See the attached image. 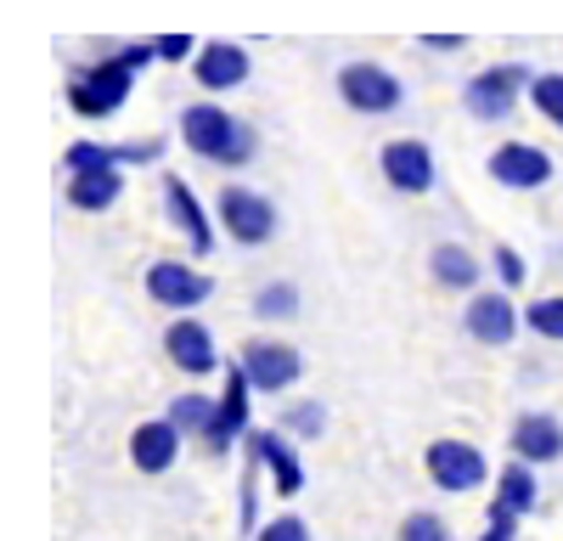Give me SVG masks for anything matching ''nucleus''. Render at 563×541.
Returning a JSON list of instances; mask_svg holds the SVG:
<instances>
[{"instance_id":"c756f323","label":"nucleus","mask_w":563,"mask_h":541,"mask_svg":"<svg viewBox=\"0 0 563 541\" xmlns=\"http://www.w3.org/2000/svg\"><path fill=\"white\" fill-rule=\"evenodd\" d=\"M479 541H519V514H512L507 503H490V519H485Z\"/></svg>"},{"instance_id":"f8f14e48","label":"nucleus","mask_w":563,"mask_h":541,"mask_svg":"<svg viewBox=\"0 0 563 541\" xmlns=\"http://www.w3.org/2000/svg\"><path fill=\"white\" fill-rule=\"evenodd\" d=\"M249 457L271 474L276 496H299V490H305V463H299L288 429H254V434H249Z\"/></svg>"},{"instance_id":"dca6fc26","label":"nucleus","mask_w":563,"mask_h":541,"mask_svg":"<svg viewBox=\"0 0 563 541\" xmlns=\"http://www.w3.org/2000/svg\"><path fill=\"white\" fill-rule=\"evenodd\" d=\"M164 214H169V225L180 238H192V254H209L214 249V225H209V209L192 198V187H186L180 175H164Z\"/></svg>"},{"instance_id":"1a4fd4ad","label":"nucleus","mask_w":563,"mask_h":541,"mask_svg":"<svg viewBox=\"0 0 563 541\" xmlns=\"http://www.w3.org/2000/svg\"><path fill=\"white\" fill-rule=\"evenodd\" d=\"M238 361L254 378V389H265V395H282V389H294L305 378V355L294 344H282V339H249Z\"/></svg>"},{"instance_id":"f257e3e1","label":"nucleus","mask_w":563,"mask_h":541,"mask_svg":"<svg viewBox=\"0 0 563 541\" xmlns=\"http://www.w3.org/2000/svg\"><path fill=\"white\" fill-rule=\"evenodd\" d=\"M180 142L209 164H249L254 158V124L231 119L220 102H192L180 113Z\"/></svg>"},{"instance_id":"2f4dec72","label":"nucleus","mask_w":563,"mask_h":541,"mask_svg":"<svg viewBox=\"0 0 563 541\" xmlns=\"http://www.w3.org/2000/svg\"><path fill=\"white\" fill-rule=\"evenodd\" d=\"M422 45H429V52H462V34H422Z\"/></svg>"},{"instance_id":"9b49d317","label":"nucleus","mask_w":563,"mask_h":541,"mask_svg":"<svg viewBox=\"0 0 563 541\" xmlns=\"http://www.w3.org/2000/svg\"><path fill=\"white\" fill-rule=\"evenodd\" d=\"M490 180H501L507 192H536L552 180V153L536 147V142H501L490 158H485Z\"/></svg>"},{"instance_id":"a878e982","label":"nucleus","mask_w":563,"mask_h":541,"mask_svg":"<svg viewBox=\"0 0 563 541\" xmlns=\"http://www.w3.org/2000/svg\"><path fill=\"white\" fill-rule=\"evenodd\" d=\"M525 328H530V333H541V339H552V344H563V294L525 305Z\"/></svg>"},{"instance_id":"4be33fe9","label":"nucleus","mask_w":563,"mask_h":541,"mask_svg":"<svg viewBox=\"0 0 563 541\" xmlns=\"http://www.w3.org/2000/svg\"><path fill=\"white\" fill-rule=\"evenodd\" d=\"M254 316H260V322H294V316H299V288L294 283H265L254 294Z\"/></svg>"},{"instance_id":"6e6552de","label":"nucleus","mask_w":563,"mask_h":541,"mask_svg":"<svg viewBox=\"0 0 563 541\" xmlns=\"http://www.w3.org/2000/svg\"><path fill=\"white\" fill-rule=\"evenodd\" d=\"M141 283H147V299L164 305V310H198V305L214 294V277L192 270L186 260H153Z\"/></svg>"},{"instance_id":"423d86ee","label":"nucleus","mask_w":563,"mask_h":541,"mask_svg":"<svg viewBox=\"0 0 563 541\" xmlns=\"http://www.w3.org/2000/svg\"><path fill=\"white\" fill-rule=\"evenodd\" d=\"M422 468H429V479L451 496L462 490H479L490 479V463H485V451L479 445H467V440H434L429 451H422Z\"/></svg>"},{"instance_id":"7ed1b4c3","label":"nucleus","mask_w":563,"mask_h":541,"mask_svg":"<svg viewBox=\"0 0 563 541\" xmlns=\"http://www.w3.org/2000/svg\"><path fill=\"white\" fill-rule=\"evenodd\" d=\"M530 68L525 63H496V68H479L474 79L462 85V108L474 113L479 124H501L519 102H530Z\"/></svg>"},{"instance_id":"4468645a","label":"nucleus","mask_w":563,"mask_h":541,"mask_svg":"<svg viewBox=\"0 0 563 541\" xmlns=\"http://www.w3.org/2000/svg\"><path fill=\"white\" fill-rule=\"evenodd\" d=\"M164 355L175 361L180 373H192V378H203V373H214V367H220L214 333L198 322V316H175V322L164 328Z\"/></svg>"},{"instance_id":"2eb2a0df","label":"nucleus","mask_w":563,"mask_h":541,"mask_svg":"<svg viewBox=\"0 0 563 541\" xmlns=\"http://www.w3.org/2000/svg\"><path fill=\"white\" fill-rule=\"evenodd\" d=\"M249 395H254V378L243 373V361L225 373V395H220V406H214V423H209V451H231L238 445V434L249 429Z\"/></svg>"},{"instance_id":"a211bd4d","label":"nucleus","mask_w":563,"mask_h":541,"mask_svg":"<svg viewBox=\"0 0 563 541\" xmlns=\"http://www.w3.org/2000/svg\"><path fill=\"white\" fill-rule=\"evenodd\" d=\"M512 457L525 463H558L563 457V423L552 412H525L512 423Z\"/></svg>"},{"instance_id":"bb28decb","label":"nucleus","mask_w":563,"mask_h":541,"mask_svg":"<svg viewBox=\"0 0 563 541\" xmlns=\"http://www.w3.org/2000/svg\"><path fill=\"white\" fill-rule=\"evenodd\" d=\"M395 541H451V530H445L440 514H422V508H417V514L400 519V536H395Z\"/></svg>"},{"instance_id":"b1692460","label":"nucleus","mask_w":563,"mask_h":541,"mask_svg":"<svg viewBox=\"0 0 563 541\" xmlns=\"http://www.w3.org/2000/svg\"><path fill=\"white\" fill-rule=\"evenodd\" d=\"M530 102H536V113L552 130H563V74H536L530 79Z\"/></svg>"},{"instance_id":"f3484780","label":"nucleus","mask_w":563,"mask_h":541,"mask_svg":"<svg viewBox=\"0 0 563 541\" xmlns=\"http://www.w3.org/2000/svg\"><path fill=\"white\" fill-rule=\"evenodd\" d=\"M175 457H180V429H175V418H153V423H141V429L130 434V463H135L141 474H169Z\"/></svg>"},{"instance_id":"c85d7f7f","label":"nucleus","mask_w":563,"mask_h":541,"mask_svg":"<svg viewBox=\"0 0 563 541\" xmlns=\"http://www.w3.org/2000/svg\"><path fill=\"white\" fill-rule=\"evenodd\" d=\"M254 541H310V525H305L299 514H276L271 525L254 530Z\"/></svg>"},{"instance_id":"412c9836","label":"nucleus","mask_w":563,"mask_h":541,"mask_svg":"<svg viewBox=\"0 0 563 541\" xmlns=\"http://www.w3.org/2000/svg\"><path fill=\"white\" fill-rule=\"evenodd\" d=\"M536 496H541V485H536V463L519 457V463H507V468H501V479H496V503H507L512 514L525 519V514L536 508Z\"/></svg>"},{"instance_id":"5701e85b","label":"nucleus","mask_w":563,"mask_h":541,"mask_svg":"<svg viewBox=\"0 0 563 541\" xmlns=\"http://www.w3.org/2000/svg\"><path fill=\"white\" fill-rule=\"evenodd\" d=\"M214 406H220V400H209V395H175V400H169V418H175L180 434H209Z\"/></svg>"},{"instance_id":"393cba45","label":"nucleus","mask_w":563,"mask_h":541,"mask_svg":"<svg viewBox=\"0 0 563 541\" xmlns=\"http://www.w3.org/2000/svg\"><path fill=\"white\" fill-rule=\"evenodd\" d=\"M282 429H288L294 440H321V434H327V406H321V400L288 406V412H282Z\"/></svg>"},{"instance_id":"0eeeda50","label":"nucleus","mask_w":563,"mask_h":541,"mask_svg":"<svg viewBox=\"0 0 563 541\" xmlns=\"http://www.w3.org/2000/svg\"><path fill=\"white\" fill-rule=\"evenodd\" d=\"M378 169L395 192L406 198H422V192H434V147L429 142H417V135H395V142L378 147Z\"/></svg>"},{"instance_id":"9d476101","label":"nucleus","mask_w":563,"mask_h":541,"mask_svg":"<svg viewBox=\"0 0 563 541\" xmlns=\"http://www.w3.org/2000/svg\"><path fill=\"white\" fill-rule=\"evenodd\" d=\"M462 328H467V339H474V344L501 350V344L519 339L525 310L507 299V288H501V294H474V299H467V310H462Z\"/></svg>"},{"instance_id":"20e7f679","label":"nucleus","mask_w":563,"mask_h":541,"mask_svg":"<svg viewBox=\"0 0 563 541\" xmlns=\"http://www.w3.org/2000/svg\"><path fill=\"white\" fill-rule=\"evenodd\" d=\"M339 102L350 113H366V119H384L406 102V90L400 79L384 68V63H344L339 68Z\"/></svg>"},{"instance_id":"ddd939ff","label":"nucleus","mask_w":563,"mask_h":541,"mask_svg":"<svg viewBox=\"0 0 563 541\" xmlns=\"http://www.w3.org/2000/svg\"><path fill=\"white\" fill-rule=\"evenodd\" d=\"M249 74H254V63H249V52L238 40H203L198 45V57H192V79L203 85V90H238V85H249Z\"/></svg>"},{"instance_id":"6ab92c4d","label":"nucleus","mask_w":563,"mask_h":541,"mask_svg":"<svg viewBox=\"0 0 563 541\" xmlns=\"http://www.w3.org/2000/svg\"><path fill=\"white\" fill-rule=\"evenodd\" d=\"M119 192H124V175L119 169H79V175H68V192L63 198L79 214H97V209H113Z\"/></svg>"},{"instance_id":"cd10ccee","label":"nucleus","mask_w":563,"mask_h":541,"mask_svg":"<svg viewBox=\"0 0 563 541\" xmlns=\"http://www.w3.org/2000/svg\"><path fill=\"white\" fill-rule=\"evenodd\" d=\"M490 265H496V277L507 283V294H512V288H525V277H530V265H525V254H519V249H507V243H496Z\"/></svg>"},{"instance_id":"39448f33","label":"nucleus","mask_w":563,"mask_h":541,"mask_svg":"<svg viewBox=\"0 0 563 541\" xmlns=\"http://www.w3.org/2000/svg\"><path fill=\"white\" fill-rule=\"evenodd\" d=\"M220 225H225V238H238L243 249H265L276 238V203L254 187H225L220 192Z\"/></svg>"},{"instance_id":"aec40b11","label":"nucleus","mask_w":563,"mask_h":541,"mask_svg":"<svg viewBox=\"0 0 563 541\" xmlns=\"http://www.w3.org/2000/svg\"><path fill=\"white\" fill-rule=\"evenodd\" d=\"M429 277L440 283V288H451V294H467L479 283V260L467 254L462 243H434V254H429Z\"/></svg>"},{"instance_id":"7c9ffc66","label":"nucleus","mask_w":563,"mask_h":541,"mask_svg":"<svg viewBox=\"0 0 563 541\" xmlns=\"http://www.w3.org/2000/svg\"><path fill=\"white\" fill-rule=\"evenodd\" d=\"M153 52H158V63H192L198 45H192V34H158Z\"/></svg>"},{"instance_id":"f03ea898","label":"nucleus","mask_w":563,"mask_h":541,"mask_svg":"<svg viewBox=\"0 0 563 541\" xmlns=\"http://www.w3.org/2000/svg\"><path fill=\"white\" fill-rule=\"evenodd\" d=\"M130 79L135 68L124 57H102V63H90V68H68V108L79 119H108L130 102Z\"/></svg>"}]
</instances>
